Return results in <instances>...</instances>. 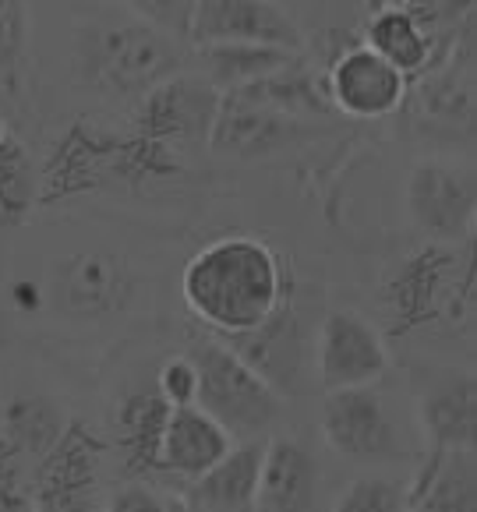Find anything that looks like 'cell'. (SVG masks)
Here are the masks:
<instances>
[{
    "label": "cell",
    "mask_w": 477,
    "mask_h": 512,
    "mask_svg": "<svg viewBox=\"0 0 477 512\" xmlns=\"http://www.w3.org/2000/svg\"><path fill=\"white\" fill-rule=\"evenodd\" d=\"M294 269L258 237H216L188 258L181 301L205 332L220 339L258 329L283 304Z\"/></svg>",
    "instance_id": "obj_1"
},
{
    "label": "cell",
    "mask_w": 477,
    "mask_h": 512,
    "mask_svg": "<svg viewBox=\"0 0 477 512\" xmlns=\"http://www.w3.org/2000/svg\"><path fill=\"white\" fill-rule=\"evenodd\" d=\"M386 339H470L474 332V237L410 251L379 287Z\"/></svg>",
    "instance_id": "obj_2"
},
{
    "label": "cell",
    "mask_w": 477,
    "mask_h": 512,
    "mask_svg": "<svg viewBox=\"0 0 477 512\" xmlns=\"http://www.w3.org/2000/svg\"><path fill=\"white\" fill-rule=\"evenodd\" d=\"M188 61V43L142 22L117 0H103L75 25V68L99 96L142 99Z\"/></svg>",
    "instance_id": "obj_3"
},
{
    "label": "cell",
    "mask_w": 477,
    "mask_h": 512,
    "mask_svg": "<svg viewBox=\"0 0 477 512\" xmlns=\"http://www.w3.org/2000/svg\"><path fill=\"white\" fill-rule=\"evenodd\" d=\"M142 294L135 265L110 248H82L57 258L43 287L18 283L15 304L22 311L46 308L53 318L75 329H103L128 318Z\"/></svg>",
    "instance_id": "obj_4"
},
{
    "label": "cell",
    "mask_w": 477,
    "mask_h": 512,
    "mask_svg": "<svg viewBox=\"0 0 477 512\" xmlns=\"http://www.w3.org/2000/svg\"><path fill=\"white\" fill-rule=\"evenodd\" d=\"M184 354L198 375L195 407L205 410L220 428H227L237 442L265 438V431L276 428L287 400L258 371H251L223 339H216L212 332H191Z\"/></svg>",
    "instance_id": "obj_5"
},
{
    "label": "cell",
    "mask_w": 477,
    "mask_h": 512,
    "mask_svg": "<svg viewBox=\"0 0 477 512\" xmlns=\"http://www.w3.org/2000/svg\"><path fill=\"white\" fill-rule=\"evenodd\" d=\"M315 329L318 315L304 301V290L294 279L273 318H265L258 329L230 336L223 343L273 385L283 400H294V396L315 392Z\"/></svg>",
    "instance_id": "obj_6"
},
{
    "label": "cell",
    "mask_w": 477,
    "mask_h": 512,
    "mask_svg": "<svg viewBox=\"0 0 477 512\" xmlns=\"http://www.w3.org/2000/svg\"><path fill=\"white\" fill-rule=\"evenodd\" d=\"M103 456V438L71 417L57 445L32 467L29 498L36 512H106Z\"/></svg>",
    "instance_id": "obj_7"
},
{
    "label": "cell",
    "mask_w": 477,
    "mask_h": 512,
    "mask_svg": "<svg viewBox=\"0 0 477 512\" xmlns=\"http://www.w3.org/2000/svg\"><path fill=\"white\" fill-rule=\"evenodd\" d=\"M318 428L336 456L361 463V467L407 460V442L400 435V424L389 414L386 396L375 392V385L322 392Z\"/></svg>",
    "instance_id": "obj_8"
},
{
    "label": "cell",
    "mask_w": 477,
    "mask_h": 512,
    "mask_svg": "<svg viewBox=\"0 0 477 512\" xmlns=\"http://www.w3.org/2000/svg\"><path fill=\"white\" fill-rule=\"evenodd\" d=\"M407 216L428 241L463 244L474 237L477 181L474 166L460 159L432 156L414 163L407 177Z\"/></svg>",
    "instance_id": "obj_9"
},
{
    "label": "cell",
    "mask_w": 477,
    "mask_h": 512,
    "mask_svg": "<svg viewBox=\"0 0 477 512\" xmlns=\"http://www.w3.org/2000/svg\"><path fill=\"white\" fill-rule=\"evenodd\" d=\"M220 110V92L198 71H177L138 99L135 138L177 156L181 149L209 145V128Z\"/></svg>",
    "instance_id": "obj_10"
},
{
    "label": "cell",
    "mask_w": 477,
    "mask_h": 512,
    "mask_svg": "<svg viewBox=\"0 0 477 512\" xmlns=\"http://www.w3.org/2000/svg\"><path fill=\"white\" fill-rule=\"evenodd\" d=\"M389 371V343L375 322L350 308H333L315 329V389H357L382 382Z\"/></svg>",
    "instance_id": "obj_11"
},
{
    "label": "cell",
    "mask_w": 477,
    "mask_h": 512,
    "mask_svg": "<svg viewBox=\"0 0 477 512\" xmlns=\"http://www.w3.org/2000/svg\"><path fill=\"white\" fill-rule=\"evenodd\" d=\"M326 131V121H301L290 113L251 103L237 92H223L216 121L209 128V149L230 159H262L315 142Z\"/></svg>",
    "instance_id": "obj_12"
},
{
    "label": "cell",
    "mask_w": 477,
    "mask_h": 512,
    "mask_svg": "<svg viewBox=\"0 0 477 512\" xmlns=\"http://www.w3.org/2000/svg\"><path fill=\"white\" fill-rule=\"evenodd\" d=\"M417 428L424 452H474L477 385L470 368H421L414 375Z\"/></svg>",
    "instance_id": "obj_13"
},
{
    "label": "cell",
    "mask_w": 477,
    "mask_h": 512,
    "mask_svg": "<svg viewBox=\"0 0 477 512\" xmlns=\"http://www.w3.org/2000/svg\"><path fill=\"white\" fill-rule=\"evenodd\" d=\"M326 96L336 113L354 121H382L407 106L410 78L386 64L364 43H354L340 53L329 68Z\"/></svg>",
    "instance_id": "obj_14"
},
{
    "label": "cell",
    "mask_w": 477,
    "mask_h": 512,
    "mask_svg": "<svg viewBox=\"0 0 477 512\" xmlns=\"http://www.w3.org/2000/svg\"><path fill=\"white\" fill-rule=\"evenodd\" d=\"M188 43H255L304 53L297 22L273 0H198Z\"/></svg>",
    "instance_id": "obj_15"
},
{
    "label": "cell",
    "mask_w": 477,
    "mask_h": 512,
    "mask_svg": "<svg viewBox=\"0 0 477 512\" xmlns=\"http://www.w3.org/2000/svg\"><path fill=\"white\" fill-rule=\"evenodd\" d=\"M234 445L237 438L227 428H220L205 410H198L195 403L174 407L167 417V428H163V438H159V484L163 488H184L209 467H216Z\"/></svg>",
    "instance_id": "obj_16"
},
{
    "label": "cell",
    "mask_w": 477,
    "mask_h": 512,
    "mask_svg": "<svg viewBox=\"0 0 477 512\" xmlns=\"http://www.w3.org/2000/svg\"><path fill=\"white\" fill-rule=\"evenodd\" d=\"M170 410L174 407L159 396L156 382L128 385L117 396L110 424H114V442L131 481H149L163 488L159 484V438L167 428Z\"/></svg>",
    "instance_id": "obj_17"
},
{
    "label": "cell",
    "mask_w": 477,
    "mask_h": 512,
    "mask_svg": "<svg viewBox=\"0 0 477 512\" xmlns=\"http://www.w3.org/2000/svg\"><path fill=\"white\" fill-rule=\"evenodd\" d=\"M318 484H322V470L297 438H265L255 512H315Z\"/></svg>",
    "instance_id": "obj_18"
},
{
    "label": "cell",
    "mask_w": 477,
    "mask_h": 512,
    "mask_svg": "<svg viewBox=\"0 0 477 512\" xmlns=\"http://www.w3.org/2000/svg\"><path fill=\"white\" fill-rule=\"evenodd\" d=\"M68 410L53 396H39V392H18L11 396L4 414H0V456L11 467H36L46 452L57 445V438L68 428Z\"/></svg>",
    "instance_id": "obj_19"
},
{
    "label": "cell",
    "mask_w": 477,
    "mask_h": 512,
    "mask_svg": "<svg viewBox=\"0 0 477 512\" xmlns=\"http://www.w3.org/2000/svg\"><path fill=\"white\" fill-rule=\"evenodd\" d=\"M407 512H477L474 452H424L407 484Z\"/></svg>",
    "instance_id": "obj_20"
},
{
    "label": "cell",
    "mask_w": 477,
    "mask_h": 512,
    "mask_svg": "<svg viewBox=\"0 0 477 512\" xmlns=\"http://www.w3.org/2000/svg\"><path fill=\"white\" fill-rule=\"evenodd\" d=\"M301 53L280 50V46H255V43H209L195 46L198 75L209 78L212 89L234 92L244 85L258 82V78L283 71L287 64H294Z\"/></svg>",
    "instance_id": "obj_21"
},
{
    "label": "cell",
    "mask_w": 477,
    "mask_h": 512,
    "mask_svg": "<svg viewBox=\"0 0 477 512\" xmlns=\"http://www.w3.org/2000/svg\"><path fill=\"white\" fill-rule=\"evenodd\" d=\"M361 43L371 53H379L382 61L393 64L400 75L417 78L428 68L439 64L435 57V46L428 39V32L414 22V15L403 8H379L371 15V22L364 25Z\"/></svg>",
    "instance_id": "obj_22"
},
{
    "label": "cell",
    "mask_w": 477,
    "mask_h": 512,
    "mask_svg": "<svg viewBox=\"0 0 477 512\" xmlns=\"http://www.w3.org/2000/svg\"><path fill=\"white\" fill-rule=\"evenodd\" d=\"M234 92L251 99V103L269 106V110L301 117V121H329L336 113L326 96V85L311 75L304 57H297V61L287 64L283 71H273V75L258 78V82L244 85V89H234Z\"/></svg>",
    "instance_id": "obj_23"
},
{
    "label": "cell",
    "mask_w": 477,
    "mask_h": 512,
    "mask_svg": "<svg viewBox=\"0 0 477 512\" xmlns=\"http://www.w3.org/2000/svg\"><path fill=\"white\" fill-rule=\"evenodd\" d=\"M43 184H39L36 163L18 135L0 121V230H15L36 209Z\"/></svg>",
    "instance_id": "obj_24"
},
{
    "label": "cell",
    "mask_w": 477,
    "mask_h": 512,
    "mask_svg": "<svg viewBox=\"0 0 477 512\" xmlns=\"http://www.w3.org/2000/svg\"><path fill=\"white\" fill-rule=\"evenodd\" d=\"M25 53H29V11L25 0H0V92L22 89Z\"/></svg>",
    "instance_id": "obj_25"
},
{
    "label": "cell",
    "mask_w": 477,
    "mask_h": 512,
    "mask_svg": "<svg viewBox=\"0 0 477 512\" xmlns=\"http://www.w3.org/2000/svg\"><path fill=\"white\" fill-rule=\"evenodd\" d=\"M329 512H407V484L393 477H357Z\"/></svg>",
    "instance_id": "obj_26"
},
{
    "label": "cell",
    "mask_w": 477,
    "mask_h": 512,
    "mask_svg": "<svg viewBox=\"0 0 477 512\" xmlns=\"http://www.w3.org/2000/svg\"><path fill=\"white\" fill-rule=\"evenodd\" d=\"M121 8H128L131 15H138L142 22L156 25L159 32L188 43L191 36V18H195L198 0H117Z\"/></svg>",
    "instance_id": "obj_27"
},
{
    "label": "cell",
    "mask_w": 477,
    "mask_h": 512,
    "mask_svg": "<svg viewBox=\"0 0 477 512\" xmlns=\"http://www.w3.org/2000/svg\"><path fill=\"white\" fill-rule=\"evenodd\" d=\"M152 382H156L159 396L170 403V407H191L198 396V375H195V364L188 361V354H170L167 361L159 364L156 375H152Z\"/></svg>",
    "instance_id": "obj_28"
},
{
    "label": "cell",
    "mask_w": 477,
    "mask_h": 512,
    "mask_svg": "<svg viewBox=\"0 0 477 512\" xmlns=\"http://www.w3.org/2000/svg\"><path fill=\"white\" fill-rule=\"evenodd\" d=\"M106 512H177V498H167L149 481H124L106 491Z\"/></svg>",
    "instance_id": "obj_29"
},
{
    "label": "cell",
    "mask_w": 477,
    "mask_h": 512,
    "mask_svg": "<svg viewBox=\"0 0 477 512\" xmlns=\"http://www.w3.org/2000/svg\"><path fill=\"white\" fill-rule=\"evenodd\" d=\"M0 512H36V505H32L29 491L11 481L0 488Z\"/></svg>",
    "instance_id": "obj_30"
},
{
    "label": "cell",
    "mask_w": 477,
    "mask_h": 512,
    "mask_svg": "<svg viewBox=\"0 0 477 512\" xmlns=\"http://www.w3.org/2000/svg\"><path fill=\"white\" fill-rule=\"evenodd\" d=\"M382 8H403V11H414L421 0H379Z\"/></svg>",
    "instance_id": "obj_31"
}]
</instances>
